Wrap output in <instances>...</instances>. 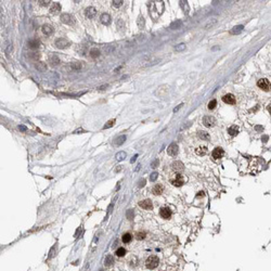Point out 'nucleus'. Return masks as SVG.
<instances>
[{
	"label": "nucleus",
	"mask_w": 271,
	"mask_h": 271,
	"mask_svg": "<svg viewBox=\"0 0 271 271\" xmlns=\"http://www.w3.org/2000/svg\"><path fill=\"white\" fill-rule=\"evenodd\" d=\"M167 92H168V87L164 85V86H161L157 90H156L155 94H156V96H158V97H162L163 98V97H165V94L167 93Z\"/></svg>",
	"instance_id": "2eb2a0df"
},
{
	"label": "nucleus",
	"mask_w": 271,
	"mask_h": 271,
	"mask_svg": "<svg viewBox=\"0 0 271 271\" xmlns=\"http://www.w3.org/2000/svg\"><path fill=\"white\" fill-rule=\"evenodd\" d=\"M80 132H85V131H84V130L81 129V128H80V129H77V130H75V133H80Z\"/></svg>",
	"instance_id": "3c124183"
},
{
	"label": "nucleus",
	"mask_w": 271,
	"mask_h": 271,
	"mask_svg": "<svg viewBox=\"0 0 271 271\" xmlns=\"http://www.w3.org/2000/svg\"><path fill=\"white\" fill-rule=\"evenodd\" d=\"M197 195H198V196H201V195L203 196V195H204V192H198V194H197Z\"/></svg>",
	"instance_id": "5fc2aeb1"
},
{
	"label": "nucleus",
	"mask_w": 271,
	"mask_h": 271,
	"mask_svg": "<svg viewBox=\"0 0 271 271\" xmlns=\"http://www.w3.org/2000/svg\"><path fill=\"white\" fill-rule=\"evenodd\" d=\"M171 168H172V170L176 172H181L184 169V165L182 164L180 161H176L171 164Z\"/></svg>",
	"instance_id": "1a4fd4ad"
},
{
	"label": "nucleus",
	"mask_w": 271,
	"mask_h": 271,
	"mask_svg": "<svg viewBox=\"0 0 271 271\" xmlns=\"http://www.w3.org/2000/svg\"><path fill=\"white\" fill-rule=\"evenodd\" d=\"M158 263H159V259H158V257H157V256H155V255H152V256H150L149 258L146 259V261H145V266H146V268H148V269H150V270H153V269L157 268Z\"/></svg>",
	"instance_id": "f257e3e1"
},
{
	"label": "nucleus",
	"mask_w": 271,
	"mask_h": 271,
	"mask_svg": "<svg viewBox=\"0 0 271 271\" xmlns=\"http://www.w3.org/2000/svg\"><path fill=\"white\" fill-rule=\"evenodd\" d=\"M144 183H145V180H144V179H143L142 181H140V182H139V187H140V188L144 187Z\"/></svg>",
	"instance_id": "09e8293b"
},
{
	"label": "nucleus",
	"mask_w": 271,
	"mask_h": 271,
	"mask_svg": "<svg viewBox=\"0 0 271 271\" xmlns=\"http://www.w3.org/2000/svg\"><path fill=\"white\" fill-rule=\"evenodd\" d=\"M198 137L202 140H208L209 139V135L206 131H198Z\"/></svg>",
	"instance_id": "7c9ffc66"
},
{
	"label": "nucleus",
	"mask_w": 271,
	"mask_h": 271,
	"mask_svg": "<svg viewBox=\"0 0 271 271\" xmlns=\"http://www.w3.org/2000/svg\"><path fill=\"white\" fill-rule=\"evenodd\" d=\"M60 11H61V5L59 2H54L50 9V13L51 14H58Z\"/></svg>",
	"instance_id": "a211bd4d"
},
{
	"label": "nucleus",
	"mask_w": 271,
	"mask_h": 271,
	"mask_svg": "<svg viewBox=\"0 0 271 271\" xmlns=\"http://www.w3.org/2000/svg\"><path fill=\"white\" fill-rule=\"evenodd\" d=\"M115 255H116L117 257H123V256H125V255H126V249L124 248V247H119V248H117V249H116Z\"/></svg>",
	"instance_id": "c85d7f7f"
},
{
	"label": "nucleus",
	"mask_w": 271,
	"mask_h": 271,
	"mask_svg": "<svg viewBox=\"0 0 271 271\" xmlns=\"http://www.w3.org/2000/svg\"><path fill=\"white\" fill-rule=\"evenodd\" d=\"M112 2H113V6L117 8V7H120V6H122L124 1H123V0H114V1H112Z\"/></svg>",
	"instance_id": "a19ab883"
},
{
	"label": "nucleus",
	"mask_w": 271,
	"mask_h": 271,
	"mask_svg": "<svg viewBox=\"0 0 271 271\" xmlns=\"http://www.w3.org/2000/svg\"><path fill=\"white\" fill-rule=\"evenodd\" d=\"M195 153L198 155V156H204L205 154L207 153V148L206 146H198V148L195 149Z\"/></svg>",
	"instance_id": "4be33fe9"
},
{
	"label": "nucleus",
	"mask_w": 271,
	"mask_h": 271,
	"mask_svg": "<svg viewBox=\"0 0 271 271\" xmlns=\"http://www.w3.org/2000/svg\"><path fill=\"white\" fill-rule=\"evenodd\" d=\"M35 67L37 68L39 72H45L47 70V65H46V63H44V62H37V63L35 64Z\"/></svg>",
	"instance_id": "b1692460"
},
{
	"label": "nucleus",
	"mask_w": 271,
	"mask_h": 271,
	"mask_svg": "<svg viewBox=\"0 0 271 271\" xmlns=\"http://www.w3.org/2000/svg\"><path fill=\"white\" fill-rule=\"evenodd\" d=\"M157 61H159V60H157V59H155L153 57H145L141 62H140V63H141V66H148V65L155 64Z\"/></svg>",
	"instance_id": "39448f33"
},
{
	"label": "nucleus",
	"mask_w": 271,
	"mask_h": 271,
	"mask_svg": "<svg viewBox=\"0 0 271 271\" xmlns=\"http://www.w3.org/2000/svg\"><path fill=\"white\" fill-rule=\"evenodd\" d=\"M113 262H114L113 256L112 255H107L106 258H105V262H104V265H105L106 267H111V266L113 265Z\"/></svg>",
	"instance_id": "cd10ccee"
},
{
	"label": "nucleus",
	"mask_w": 271,
	"mask_h": 271,
	"mask_svg": "<svg viewBox=\"0 0 271 271\" xmlns=\"http://www.w3.org/2000/svg\"><path fill=\"white\" fill-rule=\"evenodd\" d=\"M257 86L263 91H269L271 89L270 81L268 79H266V78H261V79H259L258 83H257Z\"/></svg>",
	"instance_id": "7ed1b4c3"
},
{
	"label": "nucleus",
	"mask_w": 271,
	"mask_h": 271,
	"mask_svg": "<svg viewBox=\"0 0 271 271\" xmlns=\"http://www.w3.org/2000/svg\"><path fill=\"white\" fill-rule=\"evenodd\" d=\"M139 206L145 210H151L153 208V204H152V201L150 200V198H146L144 201L139 202Z\"/></svg>",
	"instance_id": "423d86ee"
},
{
	"label": "nucleus",
	"mask_w": 271,
	"mask_h": 271,
	"mask_svg": "<svg viewBox=\"0 0 271 271\" xmlns=\"http://www.w3.org/2000/svg\"><path fill=\"white\" fill-rule=\"evenodd\" d=\"M228 132H229L230 136H236L237 132H239V128L236 126H231L229 129H228Z\"/></svg>",
	"instance_id": "bb28decb"
},
{
	"label": "nucleus",
	"mask_w": 271,
	"mask_h": 271,
	"mask_svg": "<svg viewBox=\"0 0 271 271\" xmlns=\"http://www.w3.org/2000/svg\"><path fill=\"white\" fill-rule=\"evenodd\" d=\"M106 88H109V85H103V86H100V87H98L97 89H99V90H105Z\"/></svg>",
	"instance_id": "49530a36"
},
{
	"label": "nucleus",
	"mask_w": 271,
	"mask_h": 271,
	"mask_svg": "<svg viewBox=\"0 0 271 271\" xmlns=\"http://www.w3.org/2000/svg\"><path fill=\"white\" fill-rule=\"evenodd\" d=\"M132 240V235L130 233H124L123 234V237H122V241H123V243H130V241Z\"/></svg>",
	"instance_id": "a878e982"
},
{
	"label": "nucleus",
	"mask_w": 271,
	"mask_h": 271,
	"mask_svg": "<svg viewBox=\"0 0 271 271\" xmlns=\"http://www.w3.org/2000/svg\"><path fill=\"white\" fill-rule=\"evenodd\" d=\"M125 141H126V136H125V135H122V136L117 137V138L115 139V141H114V144H115L116 146H119V145H122Z\"/></svg>",
	"instance_id": "5701e85b"
},
{
	"label": "nucleus",
	"mask_w": 271,
	"mask_h": 271,
	"mask_svg": "<svg viewBox=\"0 0 271 271\" xmlns=\"http://www.w3.org/2000/svg\"><path fill=\"white\" fill-rule=\"evenodd\" d=\"M157 176H158L157 172H153V174L151 175V177H150V180H151V181H155L156 178H157Z\"/></svg>",
	"instance_id": "37998d69"
},
{
	"label": "nucleus",
	"mask_w": 271,
	"mask_h": 271,
	"mask_svg": "<svg viewBox=\"0 0 271 271\" xmlns=\"http://www.w3.org/2000/svg\"><path fill=\"white\" fill-rule=\"evenodd\" d=\"M41 31L45 35H51L52 33H53V28H52V26H50V25L45 24V25H42Z\"/></svg>",
	"instance_id": "412c9836"
},
{
	"label": "nucleus",
	"mask_w": 271,
	"mask_h": 271,
	"mask_svg": "<svg viewBox=\"0 0 271 271\" xmlns=\"http://www.w3.org/2000/svg\"><path fill=\"white\" fill-rule=\"evenodd\" d=\"M170 182L175 187H181V185L184 183V178L181 174H176L175 177L170 179Z\"/></svg>",
	"instance_id": "f03ea898"
},
{
	"label": "nucleus",
	"mask_w": 271,
	"mask_h": 271,
	"mask_svg": "<svg viewBox=\"0 0 271 271\" xmlns=\"http://www.w3.org/2000/svg\"><path fill=\"white\" fill-rule=\"evenodd\" d=\"M203 124H204L205 127L210 128V127L215 126V124H216V119H215L213 116H205L203 118Z\"/></svg>",
	"instance_id": "0eeeda50"
},
{
	"label": "nucleus",
	"mask_w": 271,
	"mask_h": 271,
	"mask_svg": "<svg viewBox=\"0 0 271 271\" xmlns=\"http://www.w3.org/2000/svg\"><path fill=\"white\" fill-rule=\"evenodd\" d=\"M85 14H86V16L88 19H93L94 15L97 14V10H96V8H93V7H89V8L86 9Z\"/></svg>",
	"instance_id": "4468645a"
},
{
	"label": "nucleus",
	"mask_w": 271,
	"mask_h": 271,
	"mask_svg": "<svg viewBox=\"0 0 271 271\" xmlns=\"http://www.w3.org/2000/svg\"><path fill=\"white\" fill-rule=\"evenodd\" d=\"M61 22L64 24H72L73 23V16L68 13H63L61 15Z\"/></svg>",
	"instance_id": "ddd939ff"
},
{
	"label": "nucleus",
	"mask_w": 271,
	"mask_h": 271,
	"mask_svg": "<svg viewBox=\"0 0 271 271\" xmlns=\"http://www.w3.org/2000/svg\"><path fill=\"white\" fill-rule=\"evenodd\" d=\"M13 50V47H12V45H10L9 47H8V49H7V52H10V51H12Z\"/></svg>",
	"instance_id": "8fccbe9b"
},
{
	"label": "nucleus",
	"mask_w": 271,
	"mask_h": 271,
	"mask_svg": "<svg viewBox=\"0 0 271 271\" xmlns=\"http://www.w3.org/2000/svg\"><path fill=\"white\" fill-rule=\"evenodd\" d=\"M181 24H182V22H181V21H177V22H174V23H172V24L170 25V27H171L172 29H176V28H179V27H180Z\"/></svg>",
	"instance_id": "e433bc0d"
},
{
	"label": "nucleus",
	"mask_w": 271,
	"mask_h": 271,
	"mask_svg": "<svg viewBox=\"0 0 271 271\" xmlns=\"http://www.w3.org/2000/svg\"><path fill=\"white\" fill-rule=\"evenodd\" d=\"M132 217H133L132 210H131V209H128V210H127V218H128L129 220H131V219H132Z\"/></svg>",
	"instance_id": "79ce46f5"
},
{
	"label": "nucleus",
	"mask_w": 271,
	"mask_h": 271,
	"mask_svg": "<svg viewBox=\"0 0 271 271\" xmlns=\"http://www.w3.org/2000/svg\"><path fill=\"white\" fill-rule=\"evenodd\" d=\"M55 47L58 49H66L70 47V41L66 38H59L55 40Z\"/></svg>",
	"instance_id": "20e7f679"
},
{
	"label": "nucleus",
	"mask_w": 271,
	"mask_h": 271,
	"mask_svg": "<svg viewBox=\"0 0 271 271\" xmlns=\"http://www.w3.org/2000/svg\"><path fill=\"white\" fill-rule=\"evenodd\" d=\"M223 154H224V152H223V150L221 148H216V149H214L213 152H211V156H213L214 159H220L223 156Z\"/></svg>",
	"instance_id": "9b49d317"
},
{
	"label": "nucleus",
	"mask_w": 271,
	"mask_h": 271,
	"mask_svg": "<svg viewBox=\"0 0 271 271\" xmlns=\"http://www.w3.org/2000/svg\"><path fill=\"white\" fill-rule=\"evenodd\" d=\"M49 62L51 63L52 66H58V65L60 64V59H59L57 54H52L50 59H49Z\"/></svg>",
	"instance_id": "6ab92c4d"
},
{
	"label": "nucleus",
	"mask_w": 271,
	"mask_h": 271,
	"mask_svg": "<svg viewBox=\"0 0 271 271\" xmlns=\"http://www.w3.org/2000/svg\"><path fill=\"white\" fill-rule=\"evenodd\" d=\"M145 236H146V233L144 232V231H139V232H137V234H136V239L137 240H143Z\"/></svg>",
	"instance_id": "72a5a7b5"
},
{
	"label": "nucleus",
	"mask_w": 271,
	"mask_h": 271,
	"mask_svg": "<svg viewBox=\"0 0 271 271\" xmlns=\"http://www.w3.org/2000/svg\"><path fill=\"white\" fill-rule=\"evenodd\" d=\"M243 31V26L242 25H239V26H235L232 31H231V34H239Z\"/></svg>",
	"instance_id": "f704fd0d"
},
{
	"label": "nucleus",
	"mask_w": 271,
	"mask_h": 271,
	"mask_svg": "<svg viewBox=\"0 0 271 271\" xmlns=\"http://www.w3.org/2000/svg\"><path fill=\"white\" fill-rule=\"evenodd\" d=\"M89 54H90V57L92 58V59H97V58L100 57V50H99V49H97V48H92L90 50Z\"/></svg>",
	"instance_id": "393cba45"
},
{
	"label": "nucleus",
	"mask_w": 271,
	"mask_h": 271,
	"mask_svg": "<svg viewBox=\"0 0 271 271\" xmlns=\"http://www.w3.org/2000/svg\"><path fill=\"white\" fill-rule=\"evenodd\" d=\"M222 101L224 103H227V104H235V97L233 96V94H231V93H228V94H224V96L222 97Z\"/></svg>",
	"instance_id": "f8f14e48"
},
{
	"label": "nucleus",
	"mask_w": 271,
	"mask_h": 271,
	"mask_svg": "<svg viewBox=\"0 0 271 271\" xmlns=\"http://www.w3.org/2000/svg\"><path fill=\"white\" fill-rule=\"evenodd\" d=\"M184 49H185V45H184V44H180V45L176 46V51H178V52L183 51Z\"/></svg>",
	"instance_id": "ea45409f"
},
{
	"label": "nucleus",
	"mask_w": 271,
	"mask_h": 271,
	"mask_svg": "<svg viewBox=\"0 0 271 271\" xmlns=\"http://www.w3.org/2000/svg\"><path fill=\"white\" fill-rule=\"evenodd\" d=\"M216 104H217V101L216 100H211L210 102L208 103V110H214L215 106H216Z\"/></svg>",
	"instance_id": "4c0bfd02"
},
{
	"label": "nucleus",
	"mask_w": 271,
	"mask_h": 271,
	"mask_svg": "<svg viewBox=\"0 0 271 271\" xmlns=\"http://www.w3.org/2000/svg\"><path fill=\"white\" fill-rule=\"evenodd\" d=\"M144 24H145L144 19H143V16L140 15V16H139V19H138V27H139L140 29H143V28H144Z\"/></svg>",
	"instance_id": "473e14b6"
},
{
	"label": "nucleus",
	"mask_w": 271,
	"mask_h": 271,
	"mask_svg": "<svg viewBox=\"0 0 271 271\" xmlns=\"http://www.w3.org/2000/svg\"><path fill=\"white\" fill-rule=\"evenodd\" d=\"M125 157H126V153L125 152H119V153H117V154L115 155V159H116L117 162L123 161Z\"/></svg>",
	"instance_id": "c756f323"
},
{
	"label": "nucleus",
	"mask_w": 271,
	"mask_h": 271,
	"mask_svg": "<svg viewBox=\"0 0 271 271\" xmlns=\"http://www.w3.org/2000/svg\"><path fill=\"white\" fill-rule=\"evenodd\" d=\"M158 163H159V162H158V159H155V161L151 164V167H152V168H156V167L158 166Z\"/></svg>",
	"instance_id": "c03bdc74"
},
{
	"label": "nucleus",
	"mask_w": 271,
	"mask_h": 271,
	"mask_svg": "<svg viewBox=\"0 0 271 271\" xmlns=\"http://www.w3.org/2000/svg\"><path fill=\"white\" fill-rule=\"evenodd\" d=\"M167 153L170 156H177L178 154V145L175 142H172L170 145L167 148Z\"/></svg>",
	"instance_id": "9d476101"
},
{
	"label": "nucleus",
	"mask_w": 271,
	"mask_h": 271,
	"mask_svg": "<svg viewBox=\"0 0 271 271\" xmlns=\"http://www.w3.org/2000/svg\"><path fill=\"white\" fill-rule=\"evenodd\" d=\"M114 124H115V119H111L109 120L105 125L103 126V129H107V128H111V127H113L114 126Z\"/></svg>",
	"instance_id": "c9c22d12"
},
{
	"label": "nucleus",
	"mask_w": 271,
	"mask_h": 271,
	"mask_svg": "<svg viewBox=\"0 0 271 271\" xmlns=\"http://www.w3.org/2000/svg\"><path fill=\"white\" fill-rule=\"evenodd\" d=\"M122 167H123V166H117V168L115 169V171H116V172L120 171V170H122Z\"/></svg>",
	"instance_id": "603ef678"
},
{
	"label": "nucleus",
	"mask_w": 271,
	"mask_h": 271,
	"mask_svg": "<svg viewBox=\"0 0 271 271\" xmlns=\"http://www.w3.org/2000/svg\"><path fill=\"white\" fill-rule=\"evenodd\" d=\"M28 57L31 58V59H38L39 58V54L38 53H29Z\"/></svg>",
	"instance_id": "a18cd8bd"
},
{
	"label": "nucleus",
	"mask_w": 271,
	"mask_h": 271,
	"mask_svg": "<svg viewBox=\"0 0 271 271\" xmlns=\"http://www.w3.org/2000/svg\"><path fill=\"white\" fill-rule=\"evenodd\" d=\"M159 215L163 219H169L171 217V210L168 207H162L159 209Z\"/></svg>",
	"instance_id": "6e6552de"
},
{
	"label": "nucleus",
	"mask_w": 271,
	"mask_h": 271,
	"mask_svg": "<svg viewBox=\"0 0 271 271\" xmlns=\"http://www.w3.org/2000/svg\"><path fill=\"white\" fill-rule=\"evenodd\" d=\"M39 5L40 6H42V7H47V6H49L50 5V0H39Z\"/></svg>",
	"instance_id": "58836bf2"
},
{
	"label": "nucleus",
	"mask_w": 271,
	"mask_h": 271,
	"mask_svg": "<svg viewBox=\"0 0 271 271\" xmlns=\"http://www.w3.org/2000/svg\"><path fill=\"white\" fill-rule=\"evenodd\" d=\"M71 68L73 71H79L81 68V64L79 63V62H74V63L71 64Z\"/></svg>",
	"instance_id": "2f4dec72"
},
{
	"label": "nucleus",
	"mask_w": 271,
	"mask_h": 271,
	"mask_svg": "<svg viewBox=\"0 0 271 271\" xmlns=\"http://www.w3.org/2000/svg\"><path fill=\"white\" fill-rule=\"evenodd\" d=\"M268 110H269V112H271V104H269V106H268Z\"/></svg>",
	"instance_id": "6e6d98bb"
},
{
	"label": "nucleus",
	"mask_w": 271,
	"mask_h": 271,
	"mask_svg": "<svg viewBox=\"0 0 271 271\" xmlns=\"http://www.w3.org/2000/svg\"><path fill=\"white\" fill-rule=\"evenodd\" d=\"M136 158H137V155H135V156H133V158H131V161H130V162H131V163H133V162L136 161Z\"/></svg>",
	"instance_id": "864d4df0"
},
{
	"label": "nucleus",
	"mask_w": 271,
	"mask_h": 271,
	"mask_svg": "<svg viewBox=\"0 0 271 271\" xmlns=\"http://www.w3.org/2000/svg\"><path fill=\"white\" fill-rule=\"evenodd\" d=\"M100 21H101V23H102L103 25H109L111 23L110 14H107V13H103V14L101 15V18H100Z\"/></svg>",
	"instance_id": "f3484780"
},
{
	"label": "nucleus",
	"mask_w": 271,
	"mask_h": 271,
	"mask_svg": "<svg viewBox=\"0 0 271 271\" xmlns=\"http://www.w3.org/2000/svg\"><path fill=\"white\" fill-rule=\"evenodd\" d=\"M19 129H20V130H22V131H26V130H27V128H26L25 126H22V125H21V126H19Z\"/></svg>",
	"instance_id": "de8ad7c7"
},
{
	"label": "nucleus",
	"mask_w": 271,
	"mask_h": 271,
	"mask_svg": "<svg viewBox=\"0 0 271 271\" xmlns=\"http://www.w3.org/2000/svg\"><path fill=\"white\" fill-rule=\"evenodd\" d=\"M163 191H164V187L162 184H156L152 189V193L154 195H161L163 193Z\"/></svg>",
	"instance_id": "dca6fc26"
},
{
	"label": "nucleus",
	"mask_w": 271,
	"mask_h": 271,
	"mask_svg": "<svg viewBox=\"0 0 271 271\" xmlns=\"http://www.w3.org/2000/svg\"><path fill=\"white\" fill-rule=\"evenodd\" d=\"M27 46H28L29 49L35 50V49H38L39 48V41L37 40V39H32V40H29L27 42Z\"/></svg>",
	"instance_id": "aec40b11"
}]
</instances>
